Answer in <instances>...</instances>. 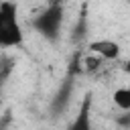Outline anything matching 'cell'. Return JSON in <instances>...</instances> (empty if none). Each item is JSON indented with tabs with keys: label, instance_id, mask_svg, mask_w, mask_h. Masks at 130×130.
Masks as SVG:
<instances>
[{
	"label": "cell",
	"instance_id": "1",
	"mask_svg": "<svg viewBox=\"0 0 130 130\" xmlns=\"http://www.w3.org/2000/svg\"><path fill=\"white\" fill-rule=\"evenodd\" d=\"M24 41V32L18 20V8L14 2H0V47H20Z\"/></svg>",
	"mask_w": 130,
	"mask_h": 130
},
{
	"label": "cell",
	"instance_id": "2",
	"mask_svg": "<svg viewBox=\"0 0 130 130\" xmlns=\"http://www.w3.org/2000/svg\"><path fill=\"white\" fill-rule=\"evenodd\" d=\"M61 24H63V6L61 4H49V8L43 10L32 20V28L49 41H55L59 37Z\"/></svg>",
	"mask_w": 130,
	"mask_h": 130
},
{
	"label": "cell",
	"instance_id": "3",
	"mask_svg": "<svg viewBox=\"0 0 130 130\" xmlns=\"http://www.w3.org/2000/svg\"><path fill=\"white\" fill-rule=\"evenodd\" d=\"M89 51L106 61H114L120 57V45L114 41H108V39H100V41L89 43Z\"/></svg>",
	"mask_w": 130,
	"mask_h": 130
},
{
	"label": "cell",
	"instance_id": "4",
	"mask_svg": "<svg viewBox=\"0 0 130 130\" xmlns=\"http://www.w3.org/2000/svg\"><path fill=\"white\" fill-rule=\"evenodd\" d=\"M114 104H116L122 112H128V110H130V89H128V87H118V89H114Z\"/></svg>",
	"mask_w": 130,
	"mask_h": 130
},
{
	"label": "cell",
	"instance_id": "5",
	"mask_svg": "<svg viewBox=\"0 0 130 130\" xmlns=\"http://www.w3.org/2000/svg\"><path fill=\"white\" fill-rule=\"evenodd\" d=\"M65 0H49V4H63Z\"/></svg>",
	"mask_w": 130,
	"mask_h": 130
}]
</instances>
